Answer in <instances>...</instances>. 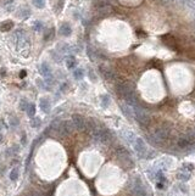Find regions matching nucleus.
<instances>
[{
	"label": "nucleus",
	"instance_id": "2eb2a0df",
	"mask_svg": "<svg viewBox=\"0 0 195 196\" xmlns=\"http://www.w3.org/2000/svg\"><path fill=\"white\" fill-rule=\"evenodd\" d=\"M40 72L43 76L45 77H51V71H50V67L48 66L46 63H43L42 66H40Z\"/></svg>",
	"mask_w": 195,
	"mask_h": 196
},
{
	"label": "nucleus",
	"instance_id": "39448f33",
	"mask_svg": "<svg viewBox=\"0 0 195 196\" xmlns=\"http://www.w3.org/2000/svg\"><path fill=\"white\" fill-rule=\"evenodd\" d=\"M133 146H134V150L137 151V153L140 157H145V155L148 152V149H146V145H145V143H144V140L142 138H136V140L133 143Z\"/></svg>",
	"mask_w": 195,
	"mask_h": 196
},
{
	"label": "nucleus",
	"instance_id": "7ed1b4c3",
	"mask_svg": "<svg viewBox=\"0 0 195 196\" xmlns=\"http://www.w3.org/2000/svg\"><path fill=\"white\" fill-rule=\"evenodd\" d=\"M133 111H134V117H136V119L138 121V123H139L142 127L149 125V123H150V117H149L148 112H146L143 107H140L139 105H137V106L133 107Z\"/></svg>",
	"mask_w": 195,
	"mask_h": 196
},
{
	"label": "nucleus",
	"instance_id": "c756f323",
	"mask_svg": "<svg viewBox=\"0 0 195 196\" xmlns=\"http://www.w3.org/2000/svg\"><path fill=\"white\" fill-rule=\"evenodd\" d=\"M194 26H195V22H194Z\"/></svg>",
	"mask_w": 195,
	"mask_h": 196
},
{
	"label": "nucleus",
	"instance_id": "bb28decb",
	"mask_svg": "<svg viewBox=\"0 0 195 196\" xmlns=\"http://www.w3.org/2000/svg\"><path fill=\"white\" fill-rule=\"evenodd\" d=\"M42 27H43L42 22H38V21H37V22L34 23V29H36V30H40V29H42Z\"/></svg>",
	"mask_w": 195,
	"mask_h": 196
},
{
	"label": "nucleus",
	"instance_id": "1a4fd4ad",
	"mask_svg": "<svg viewBox=\"0 0 195 196\" xmlns=\"http://www.w3.org/2000/svg\"><path fill=\"white\" fill-rule=\"evenodd\" d=\"M100 73L103 74V77L105 78V79H107V81H111V79H113L115 78V74H113V72L109 68V67H106V66H100Z\"/></svg>",
	"mask_w": 195,
	"mask_h": 196
},
{
	"label": "nucleus",
	"instance_id": "dca6fc26",
	"mask_svg": "<svg viewBox=\"0 0 195 196\" xmlns=\"http://www.w3.org/2000/svg\"><path fill=\"white\" fill-rule=\"evenodd\" d=\"M124 139L128 141V143H131V144H133L134 143V140H136V137H134V133H132V132H124Z\"/></svg>",
	"mask_w": 195,
	"mask_h": 196
},
{
	"label": "nucleus",
	"instance_id": "20e7f679",
	"mask_svg": "<svg viewBox=\"0 0 195 196\" xmlns=\"http://www.w3.org/2000/svg\"><path fill=\"white\" fill-rule=\"evenodd\" d=\"M134 90V84L131 83V82H122V83H118L116 85V91L120 96H123L126 97L129 93H132Z\"/></svg>",
	"mask_w": 195,
	"mask_h": 196
},
{
	"label": "nucleus",
	"instance_id": "4468645a",
	"mask_svg": "<svg viewBox=\"0 0 195 196\" xmlns=\"http://www.w3.org/2000/svg\"><path fill=\"white\" fill-rule=\"evenodd\" d=\"M40 109H42L45 113H48V112L50 111V103H49L48 99H42V100H40Z\"/></svg>",
	"mask_w": 195,
	"mask_h": 196
},
{
	"label": "nucleus",
	"instance_id": "f3484780",
	"mask_svg": "<svg viewBox=\"0 0 195 196\" xmlns=\"http://www.w3.org/2000/svg\"><path fill=\"white\" fill-rule=\"evenodd\" d=\"M27 113L29 117H34L36 115V105L34 104H28V107H27Z\"/></svg>",
	"mask_w": 195,
	"mask_h": 196
},
{
	"label": "nucleus",
	"instance_id": "ddd939ff",
	"mask_svg": "<svg viewBox=\"0 0 195 196\" xmlns=\"http://www.w3.org/2000/svg\"><path fill=\"white\" fill-rule=\"evenodd\" d=\"M12 27H14L12 21H5V22H3V23H0V30H2V32H8V30H10Z\"/></svg>",
	"mask_w": 195,
	"mask_h": 196
},
{
	"label": "nucleus",
	"instance_id": "f8f14e48",
	"mask_svg": "<svg viewBox=\"0 0 195 196\" xmlns=\"http://www.w3.org/2000/svg\"><path fill=\"white\" fill-rule=\"evenodd\" d=\"M72 33V28L69 23H63L61 27H60V34L61 36H65V37H69L70 34Z\"/></svg>",
	"mask_w": 195,
	"mask_h": 196
},
{
	"label": "nucleus",
	"instance_id": "412c9836",
	"mask_svg": "<svg viewBox=\"0 0 195 196\" xmlns=\"http://www.w3.org/2000/svg\"><path fill=\"white\" fill-rule=\"evenodd\" d=\"M33 4L38 9H43L45 6V0H33Z\"/></svg>",
	"mask_w": 195,
	"mask_h": 196
},
{
	"label": "nucleus",
	"instance_id": "c85d7f7f",
	"mask_svg": "<svg viewBox=\"0 0 195 196\" xmlns=\"http://www.w3.org/2000/svg\"><path fill=\"white\" fill-rule=\"evenodd\" d=\"M3 140V134H2V132H0V141Z\"/></svg>",
	"mask_w": 195,
	"mask_h": 196
},
{
	"label": "nucleus",
	"instance_id": "423d86ee",
	"mask_svg": "<svg viewBox=\"0 0 195 196\" xmlns=\"http://www.w3.org/2000/svg\"><path fill=\"white\" fill-rule=\"evenodd\" d=\"M132 194H133L134 196H146V190H145V188L143 186V184H142V182H140L139 178H137L136 182H134V184H133Z\"/></svg>",
	"mask_w": 195,
	"mask_h": 196
},
{
	"label": "nucleus",
	"instance_id": "9b49d317",
	"mask_svg": "<svg viewBox=\"0 0 195 196\" xmlns=\"http://www.w3.org/2000/svg\"><path fill=\"white\" fill-rule=\"evenodd\" d=\"M124 99H126V101L129 104V105H131V106H137V105H139L138 104V97H137V95L134 94V91H132V93H129L126 97H124Z\"/></svg>",
	"mask_w": 195,
	"mask_h": 196
},
{
	"label": "nucleus",
	"instance_id": "0eeeda50",
	"mask_svg": "<svg viewBox=\"0 0 195 196\" xmlns=\"http://www.w3.org/2000/svg\"><path fill=\"white\" fill-rule=\"evenodd\" d=\"M116 156L123 162V163H131V155H129V152L122 147V146H118L116 149Z\"/></svg>",
	"mask_w": 195,
	"mask_h": 196
},
{
	"label": "nucleus",
	"instance_id": "a211bd4d",
	"mask_svg": "<svg viewBox=\"0 0 195 196\" xmlns=\"http://www.w3.org/2000/svg\"><path fill=\"white\" fill-rule=\"evenodd\" d=\"M121 109H122V111H123L124 116H126L127 118L131 119V117H132V112H131V110H129V109L127 107V105H121Z\"/></svg>",
	"mask_w": 195,
	"mask_h": 196
},
{
	"label": "nucleus",
	"instance_id": "f03ea898",
	"mask_svg": "<svg viewBox=\"0 0 195 196\" xmlns=\"http://www.w3.org/2000/svg\"><path fill=\"white\" fill-rule=\"evenodd\" d=\"M91 134H93L94 140L98 141V143H101V144H109V143L111 141V133L109 132L107 129H105V128L99 127L96 130H94V132H93Z\"/></svg>",
	"mask_w": 195,
	"mask_h": 196
},
{
	"label": "nucleus",
	"instance_id": "aec40b11",
	"mask_svg": "<svg viewBox=\"0 0 195 196\" xmlns=\"http://www.w3.org/2000/svg\"><path fill=\"white\" fill-rule=\"evenodd\" d=\"M66 65H67V67H69V68H73V67H75V65H76V60H75V57H72V56L67 57V60H66Z\"/></svg>",
	"mask_w": 195,
	"mask_h": 196
},
{
	"label": "nucleus",
	"instance_id": "b1692460",
	"mask_svg": "<svg viewBox=\"0 0 195 196\" xmlns=\"http://www.w3.org/2000/svg\"><path fill=\"white\" fill-rule=\"evenodd\" d=\"M109 101H110V97H109L107 95H104V96H103V106L107 107V106H109Z\"/></svg>",
	"mask_w": 195,
	"mask_h": 196
},
{
	"label": "nucleus",
	"instance_id": "6e6552de",
	"mask_svg": "<svg viewBox=\"0 0 195 196\" xmlns=\"http://www.w3.org/2000/svg\"><path fill=\"white\" fill-rule=\"evenodd\" d=\"M72 122L75 124V128H77L78 130H84L85 129V123L87 121L81 116V115H73L72 116Z\"/></svg>",
	"mask_w": 195,
	"mask_h": 196
},
{
	"label": "nucleus",
	"instance_id": "a878e982",
	"mask_svg": "<svg viewBox=\"0 0 195 196\" xmlns=\"http://www.w3.org/2000/svg\"><path fill=\"white\" fill-rule=\"evenodd\" d=\"M187 4H188L189 8L195 9V0H187Z\"/></svg>",
	"mask_w": 195,
	"mask_h": 196
},
{
	"label": "nucleus",
	"instance_id": "4be33fe9",
	"mask_svg": "<svg viewBox=\"0 0 195 196\" xmlns=\"http://www.w3.org/2000/svg\"><path fill=\"white\" fill-rule=\"evenodd\" d=\"M83 74H84V73H83V71H82L81 68H78V70H76V71L73 72V76H75L76 79H82V78H83Z\"/></svg>",
	"mask_w": 195,
	"mask_h": 196
},
{
	"label": "nucleus",
	"instance_id": "cd10ccee",
	"mask_svg": "<svg viewBox=\"0 0 195 196\" xmlns=\"http://www.w3.org/2000/svg\"><path fill=\"white\" fill-rule=\"evenodd\" d=\"M27 107H28L27 101H26V100H22V101H21V110H27Z\"/></svg>",
	"mask_w": 195,
	"mask_h": 196
},
{
	"label": "nucleus",
	"instance_id": "6ab92c4d",
	"mask_svg": "<svg viewBox=\"0 0 195 196\" xmlns=\"http://www.w3.org/2000/svg\"><path fill=\"white\" fill-rule=\"evenodd\" d=\"M17 178H18V168L15 167V168L10 172V179H11L12 182H15V180H17Z\"/></svg>",
	"mask_w": 195,
	"mask_h": 196
},
{
	"label": "nucleus",
	"instance_id": "5701e85b",
	"mask_svg": "<svg viewBox=\"0 0 195 196\" xmlns=\"http://www.w3.org/2000/svg\"><path fill=\"white\" fill-rule=\"evenodd\" d=\"M189 177H190L189 173H179V174H178V179H181V180H183V182L188 180Z\"/></svg>",
	"mask_w": 195,
	"mask_h": 196
},
{
	"label": "nucleus",
	"instance_id": "f257e3e1",
	"mask_svg": "<svg viewBox=\"0 0 195 196\" xmlns=\"http://www.w3.org/2000/svg\"><path fill=\"white\" fill-rule=\"evenodd\" d=\"M168 135H170V129L167 127H165V125H162V127H158V128H156L154 130L150 140L155 145H160L168 138Z\"/></svg>",
	"mask_w": 195,
	"mask_h": 196
},
{
	"label": "nucleus",
	"instance_id": "393cba45",
	"mask_svg": "<svg viewBox=\"0 0 195 196\" xmlns=\"http://www.w3.org/2000/svg\"><path fill=\"white\" fill-rule=\"evenodd\" d=\"M39 125H40V119L39 118H36V119L32 121V127H33V128H37Z\"/></svg>",
	"mask_w": 195,
	"mask_h": 196
},
{
	"label": "nucleus",
	"instance_id": "9d476101",
	"mask_svg": "<svg viewBox=\"0 0 195 196\" xmlns=\"http://www.w3.org/2000/svg\"><path fill=\"white\" fill-rule=\"evenodd\" d=\"M193 135L190 137H183V138H181L179 140H178V146L181 147V149H185V147H188L189 145H191V143H193Z\"/></svg>",
	"mask_w": 195,
	"mask_h": 196
}]
</instances>
